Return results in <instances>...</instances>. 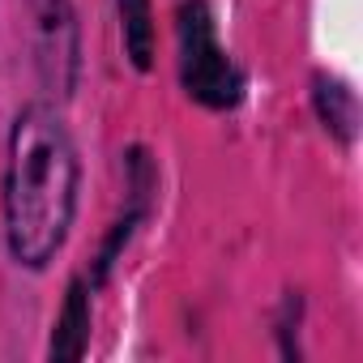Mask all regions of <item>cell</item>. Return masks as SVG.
Returning <instances> with one entry per match:
<instances>
[{
	"label": "cell",
	"mask_w": 363,
	"mask_h": 363,
	"mask_svg": "<svg viewBox=\"0 0 363 363\" xmlns=\"http://www.w3.org/2000/svg\"><path fill=\"white\" fill-rule=\"evenodd\" d=\"M179 77H184V90L197 103H206L214 111L240 103L244 82L214 39V22H210L206 0H184L179 5Z\"/></svg>",
	"instance_id": "cell-2"
},
{
	"label": "cell",
	"mask_w": 363,
	"mask_h": 363,
	"mask_svg": "<svg viewBox=\"0 0 363 363\" xmlns=\"http://www.w3.org/2000/svg\"><path fill=\"white\" fill-rule=\"evenodd\" d=\"M77 206V154L60 116L43 103L26 107L9 137L5 171V231L22 265L43 269L73 223Z\"/></svg>",
	"instance_id": "cell-1"
},
{
	"label": "cell",
	"mask_w": 363,
	"mask_h": 363,
	"mask_svg": "<svg viewBox=\"0 0 363 363\" xmlns=\"http://www.w3.org/2000/svg\"><path fill=\"white\" fill-rule=\"evenodd\" d=\"M120 30H124L128 60L145 73L154 65V18H150V0H120Z\"/></svg>",
	"instance_id": "cell-4"
},
{
	"label": "cell",
	"mask_w": 363,
	"mask_h": 363,
	"mask_svg": "<svg viewBox=\"0 0 363 363\" xmlns=\"http://www.w3.org/2000/svg\"><path fill=\"white\" fill-rule=\"evenodd\" d=\"M316 111L325 120V128H333L342 141L354 133V99L342 82L333 77H316Z\"/></svg>",
	"instance_id": "cell-5"
},
{
	"label": "cell",
	"mask_w": 363,
	"mask_h": 363,
	"mask_svg": "<svg viewBox=\"0 0 363 363\" xmlns=\"http://www.w3.org/2000/svg\"><path fill=\"white\" fill-rule=\"evenodd\" d=\"M86 342H90V299H86V286L73 282L69 295H65V308H60V320H56V333H52V359H82L86 354Z\"/></svg>",
	"instance_id": "cell-3"
}]
</instances>
